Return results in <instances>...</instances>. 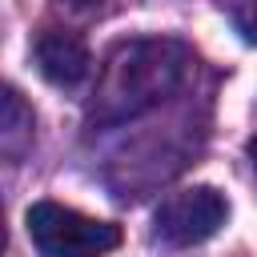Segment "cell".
<instances>
[{"label":"cell","mask_w":257,"mask_h":257,"mask_svg":"<svg viewBox=\"0 0 257 257\" xmlns=\"http://www.w3.org/2000/svg\"><path fill=\"white\" fill-rule=\"evenodd\" d=\"M32 245L44 257H104L120 245V225L84 217L56 201H36L24 217Z\"/></svg>","instance_id":"cell-1"},{"label":"cell","mask_w":257,"mask_h":257,"mask_svg":"<svg viewBox=\"0 0 257 257\" xmlns=\"http://www.w3.org/2000/svg\"><path fill=\"white\" fill-rule=\"evenodd\" d=\"M229 217V205L217 189L209 185H193V189H181L173 197H165L153 213V225H157V237L165 245H201L209 241Z\"/></svg>","instance_id":"cell-2"},{"label":"cell","mask_w":257,"mask_h":257,"mask_svg":"<svg viewBox=\"0 0 257 257\" xmlns=\"http://www.w3.org/2000/svg\"><path fill=\"white\" fill-rule=\"evenodd\" d=\"M32 56H36V68L44 72V80L60 84V88H72L88 76V48L76 32L68 28H44L32 44Z\"/></svg>","instance_id":"cell-3"},{"label":"cell","mask_w":257,"mask_h":257,"mask_svg":"<svg viewBox=\"0 0 257 257\" xmlns=\"http://www.w3.org/2000/svg\"><path fill=\"white\" fill-rule=\"evenodd\" d=\"M233 20L245 40H257V0H233Z\"/></svg>","instance_id":"cell-4"},{"label":"cell","mask_w":257,"mask_h":257,"mask_svg":"<svg viewBox=\"0 0 257 257\" xmlns=\"http://www.w3.org/2000/svg\"><path fill=\"white\" fill-rule=\"evenodd\" d=\"M249 161H253V169H257V137L249 141Z\"/></svg>","instance_id":"cell-5"},{"label":"cell","mask_w":257,"mask_h":257,"mask_svg":"<svg viewBox=\"0 0 257 257\" xmlns=\"http://www.w3.org/2000/svg\"><path fill=\"white\" fill-rule=\"evenodd\" d=\"M64 4H76V8H84V4H92V0H64Z\"/></svg>","instance_id":"cell-6"}]
</instances>
